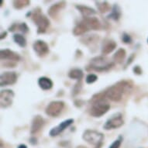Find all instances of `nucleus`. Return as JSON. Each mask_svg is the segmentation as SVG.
Here are the masks:
<instances>
[{
  "label": "nucleus",
  "instance_id": "obj_35",
  "mask_svg": "<svg viewBox=\"0 0 148 148\" xmlns=\"http://www.w3.org/2000/svg\"><path fill=\"white\" fill-rule=\"evenodd\" d=\"M17 28H18V24H16V23H15V24H13L12 26H11V27H10L9 30L11 32H13L15 31L16 29H17Z\"/></svg>",
  "mask_w": 148,
  "mask_h": 148
},
{
  "label": "nucleus",
  "instance_id": "obj_36",
  "mask_svg": "<svg viewBox=\"0 0 148 148\" xmlns=\"http://www.w3.org/2000/svg\"><path fill=\"white\" fill-rule=\"evenodd\" d=\"M29 143L33 144V145H36L37 143V140L35 137H32V138L29 139Z\"/></svg>",
  "mask_w": 148,
  "mask_h": 148
},
{
  "label": "nucleus",
  "instance_id": "obj_1",
  "mask_svg": "<svg viewBox=\"0 0 148 148\" xmlns=\"http://www.w3.org/2000/svg\"><path fill=\"white\" fill-rule=\"evenodd\" d=\"M106 97L105 92L96 94L90 102H92V106L89 109V114L93 117H101L105 115L110 109V105L106 100Z\"/></svg>",
  "mask_w": 148,
  "mask_h": 148
},
{
  "label": "nucleus",
  "instance_id": "obj_32",
  "mask_svg": "<svg viewBox=\"0 0 148 148\" xmlns=\"http://www.w3.org/2000/svg\"><path fill=\"white\" fill-rule=\"evenodd\" d=\"M136 57V55H135V53H132L131 55H130V57L129 58L128 60H127V62H126V66H128L129 64H130L133 62V61H134V58Z\"/></svg>",
  "mask_w": 148,
  "mask_h": 148
},
{
  "label": "nucleus",
  "instance_id": "obj_6",
  "mask_svg": "<svg viewBox=\"0 0 148 148\" xmlns=\"http://www.w3.org/2000/svg\"><path fill=\"white\" fill-rule=\"evenodd\" d=\"M124 124V120L123 118V115L119 112H117L112 117H110L104 124L103 128L106 130H113V129H117L121 127Z\"/></svg>",
  "mask_w": 148,
  "mask_h": 148
},
{
  "label": "nucleus",
  "instance_id": "obj_11",
  "mask_svg": "<svg viewBox=\"0 0 148 148\" xmlns=\"http://www.w3.org/2000/svg\"><path fill=\"white\" fill-rule=\"evenodd\" d=\"M73 123H74V119H66V120H64V121H63L62 123L59 124L58 126H57L56 127H53V128L51 129V131L49 133L50 136H52V137L57 136L58 135L61 134V133H62L66 128H68L70 125H71Z\"/></svg>",
  "mask_w": 148,
  "mask_h": 148
},
{
  "label": "nucleus",
  "instance_id": "obj_39",
  "mask_svg": "<svg viewBox=\"0 0 148 148\" xmlns=\"http://www.w3.org/2000/svg\"><path fill=\"white\" fill-rule=\"evenodd\" d=\"M77 148H86L85 147H84V146H79V147H78Z\"/></svg>",
  "mask_w": 148,
  "mask_h": 148
},
{
  "label": "nucleus",
  "instance_id": "obj_10",
  "mask_svg": "<svg viewBox=\"0 0 148 148\" xmlns=\"http://www.w3.org/2000/svg\"><path fill=\"white\" fill-rule=\"evenodd\" d=\"M34 51L39 57H44L49 53V47L44 40H36L33 45Z\"/></svg>",
  "mask_w": 148,
  "mask_h": 148
},
{
  "label": "nucleus",
  "instance_id": "obj_38",
  "mask_svg": "<svg viewBox=\"0 0 148 148\" xmlns=\"http://www.w3.org/2000/svg\"><path fill=\"white\" fill-rule=\"evenodd\" d=\"M18 148H27V145H25V144H20L19 147H18Z\"/></svg>",
  "mask_w": 148,
  "mask_h": 148
},
{
  "label": "nucleus",
  "instance_id": "obj_37",
  "mask_svg": "<svg viewBox=\"0 0 148 148\" xmlns=\"http://www.w3.org/2000/svg\"><path fill=\"white\" fill-rule=\"evenodd\" d=\"M6 36H7V32H3V34H1V36H0V39H1V40L4 39L5 37H6Z\"/></svg>",
  "mask_w": 148,
  "mask_h": 148
},
{
  "label": "nucleus",
  "instance_id": "obj_26",
  "mask_svg": "<svg viewBox=\"0 0 148 148\" xmlns=\"http://www.w3.org/2000/svg\"><path fill=\"white\" fill-rule=\"evenodd\" d=\"M13 40L16 44H17L21 47H25L27 46V40L25 38L24 36L21 35V34H14L13 36Z\"/></svg>",
  "mask_w": 148,
  "mask_h": 148
},
{
  "label": "nucleus",
  "instance_id": "obj_31",
  "mask_svg": "<svg viewBox=\"0 0 148 148\" xmlns=\"http://www.w3.org/2000/svg\"><path fill=\"white\" fill-rule=\"evenodd\" d=\"M17 29H19L20 31H22L23 34H26L29 31V28L27 27V25L26 24V23H23L21 24L18 25V28Z\"/></svg>",
  "mask_w": 148,
  "mask_h": 148
},
{
  "label": "nucleus",
  "instance_id": "obj_33",
  "mask_svg": "<svg viewBox=\"0 0 148 148\" xmlns=\"http://www.w3.org/2000/svg\"><path fill=\"white\" fill-rule=\"evenodd\" d=\"M134 72L136 75H141L142 74V70L140 66H135L134 68Z\"/></svg>",
  "mask_w": 148,
  "mask_h": 148
},
{
  "label": "nucleus",
  "instance_id": "obj_20",
  "mask_svg": "<svg viewBox=\"0 0 148 148\" xmlns=\"http://www.w3.org/2000/svg\"><path fill=\"white\" fill-rule=\"evenodd\" d=\"M38 85L43 90H49L53 87V82L47 77H41L38 80Z\"/></svg>",
  "mask_w": 148,
  "mask_h": 148
},
{
  "label": "nucleus",
  "instance_id": "obj_17",
  "mask_svg": "<svg viewBox=\"0 0 148 148\" xmlns=\"http://www.w3.org/2000/svg\"><path fill=\"white\" fill-rule=\"evenodd\" d=\"M99 36L96 34H92V35H87V36H83L82 38H81L80 41L82 44L89 46V45H93L95 44L99 41Z\"/></svg>",
  "mask_w": 148,
  "mask_h": 148
},
{
  "label": "nucleus",
  "instance_id": "obj_25",
  "mask_svg": "<svg viewBox=\"0 0 148 148\" xmlns=\"http://www.w3.org/2000/svg\"><path fill=\"white\" fill-rule=\"evenodd\" d=\"M13 7L16 10H22L23 8L27 7L30 4V1L29 0H15L13 1Z\"/></svg>",
  "mask_w": 148,
  "mask_h": 148
},
{
  "label": "nucleus",
  "instance_id": "obj_8",
  "mask_svg": "<svg viewBox=\"0 0 148 148\" xmlns=\"http://www.w3.org/2000/svg\"><path fill=\"white\" fill-rule=\"evenodd\" d=\"M14 92L12 90H2L0 92V106L3 109L10 107L12 104Z\"/></svg>",
  "mask_w": 148,
  "mask_h": 148
},
{
  "label": "nucleus",
  "instance_id": "obj_23",
  "mask_svg": "<svg viewBox=\"0 0 148 148\" xmlns=\"http://www.w3.org/2000/svg\"><path fill=\"white\" fill-rule=\"evenodd\" d=\"M68 76L69 78H71V79H76L78 81H81L82 79L83 76H84V74H83V71L81 69H78V68H74V69H71V70L69 71L68 73Z\"/></svg>",
  "mask_w": 148,
  "mask_h": 148
},
{
  "label": "nucleus",
  "instance_id": "obj_5",
  "mask_svg": "<svg viewBox=\"0 0 148 148\" xmlns=\"http://www.w3.org/2000/svg\"><path fill=\"white\" fill-rule=\"evenodd\" d=\"M82 138L88 143L95 146V148H101L102 146V141L104 139V135L96 130H87L84 132Z\"/></svg>",
  "mask_w": 148,
  "mask_h": 148
},
{
  "label": "nucleus",
  "instance_id": "obj_14",
  "mask_svg": "<svg viewBox=\"0 0 148 148\" xmlns=\"http://www.w3.org/2000/svg\"><path fill=\"white\" fill-rule=\"evenodd\" d=\"M83 22L85 23L89 29L98 30L101 28V23L97 17L91 16L88 17V18H84Z\"/></svg>",
  "mask_w": 148,
  "mask_h": 148
},
{
  "label": "nucleus",
  "instance_id": "obj_12",
  "mask_svg": "<svg viewBox=\"0 0 148 148\" xmlns=\"http://www.w3.org/2000/svg\"><path fill=\"white\" fill-rule=\"evenodd\" d=\"M0 58L1 60H9V61H19L20 60V57L14 51L5 49L0 51Z\"/></svg>",
  "mask_w": 148,
  "mask_h": 148
},
{
  "label": "nucleus",
  "instance_id": "obj_34",
  "mask_svg": "<svg viewBox=\"0 0 148 148\" xmlns=\"http://www.w3.org/2000/svg\"><path fill=\"white\" fill-rule=\"evenodd\" d=\"M4 66L6 68H14L16 66V64H14L12 61H8L7 63L4 64Z\"/></svg>",
  "mask_w": 148,
  "mask_h": 148
},
{
  "label": "nucleus",
  "instance_id": "obj_22",
  "mask_svg": "<svg viewBox=\"0 0 148 148\" xmlns=\"http://www.w3.org/2000/svg\"><path fill=\"white\" fill-rule=\"evenodd\" d=\"M126 51L123 48H119L112 57L113 61L118 64L123 63V61H124V59L126 58Z\"/></svg>",
  "mask_w": 148,
  "mask_h": 148
},
{
  "label": "nucleus",
  "instance_id": "obj_15",
  "mask_svg": "<svg viewBox=\"0 0 148 148\" xmlns=\"http://www.w3.org/2000/svg\"><path fill=\"white\" fill-rule=\"evenodd\" d=\"M65 5L66 3L65 2H64V1L53 4V5H52L51 7L49 8L48 15L51 17H52L53 19L57 18L58 16L59 12H60L62 9H64V8L65 7Z\"/></svg>",
  "mask_w": 148,
  "mask_h": 148
},
{
  "label": "nucleus",
  "instance_id": "obj_13",
  "mask_svg": "<svg viewBox=\"0 0 148 148\" xmlns=\"http://www.w3.org/2000/svg\"><path fill=\"white\" fill-rule=\"evenodd\" d=\"M45 124V120L42 116H36L34 117L33 121H32L31 128H30V134H35L40 130L42 127L44 126Z\"/></svg>",
  "mask_w": 148,
  "mask_h": 148
},
{
  "label": "nucleus",
  "instance_id": "obj_40",
  "mask_svg": "<svg viewBox=\"0 0 148 148\" xmlns=\"http://www.w3.org/2000/svg\"><path fill=\"white\" fill-rule=\"evenodd\" d=\"M147 42H148V40H147Z\"/></svg>",
  "mask_w": 148,
  "mask_h": 148
},
{
  "label": "nucleus",
  "instance_id": "obj_16",
  "mask_svg": "<svg viewBox=\"0 0 148 148\" xmlns=\"http://www.w3.org/2000/svg\"><path fill=\"white\" fill-rule=\"evenodd\" d=\"M75 8L80 12V13L83 16L84 18L92 16L93 15L96 14V11L94 9L83 5H76Z\"/></svg>",
  "mask_w": 148,
  "mask_h": 148
},
{
  "label": "nucleus",
  "instance_id": "obj_18",
  "mask_svg": "<svg viewBox=\"0 0 148 148\" xmlns=\"http://www.w3.org/2000/svg\"><path fill=\"white\" fill-rule=\"evenodd\" d=\"M116 43L113 40H109L103 45L102 48V55H107L109 53H112L115 49L116 48Z\"/></svg>",
  "mask_w": 148,
  "mask_h": 148
},
{
  "label": "nucleus",
  "instance_id": "obj_4",
  "mask_svg": "<svg viewBox=\"0 0 148 148\" xmlns=\"http://www.w3.org/2000/svg\"><path fill=\"white\" fill-rule=\"evenodd\" d=\"M32 20L37 26V33L44 34L50 26V20L41 12L40 8H36L32 14Z\"/></svg>",
  "mask_w": 148,
  "mask_h": 148
},
{
  "label": "nucleus",
  "instance_id": "obj_30",
  "mask_svg": "<svg viewBox=\"0 0 148 148\" xmlns=\"http://www.w3.org/2000/svg\"><path fill=\"white\" fill-rule=\"evenodd\" d=\"M122 143V137L121 136H119V139H117L116 140L113 142V143L111 144V145L109 146V148H119L120 147V146H121Z\"/></svg>",
  "mask_w": 148,
  "mask_h": 148
},
{
  "label": "nucleus",
  "instance_id": "obj_19",
  "mask_svg": "<svg viewBox=\"0 0 148 148\" xmlns=\"http://www.w3.org/2000/svg\"><path fill=\"white\" fill-rule=\"evenodd\" d=\"M88 30H89L88 27L82 21V22L78 23V24H77L75 27V28L73 29V34H74V35H75V36H81V35L85 34Z\"/></svg>",
  "mask_w": 148,
  "mask_h": 148
},
{
  "label": "nucleus",
  "instance_id": "obj_3",
  "mask_svg": "<svg viewBox=\"0 0 148 148\" xmlns=\"http://www.w3.org/2000/svg\"><path fill=\"white\" fill-rule=\"evenodd\" d=\"M115 63L106 57H95L90 61L89 68L96 71H106L114 67Z\"/></svg>",
  "mask_w": 148,
  "mask_h": 148
},
{
  "label": "nucleus",
  "instance_id": "obj_7",
  "mask_svg": "<svg viewBox=\"0 0 148 148\" xmlns=\"http://www.w3.org/2000/svg\"><path fill=\"white\" fill-rule=\"evenodd\" d=\"M64 107V102L63 101H53L47 106L45 112L49 116L57 117L61 114Z\"/></svg>",
  "mask_w": 148,
  "mask_h": 148
},
{
  "label": "nucleus",
  "instance_id": "obj_9",
  "mask_svg": "<svg viewBox=\"0 0 148 148\" xmlns=\"http://www.w3.org/2000/svg\"><path fill=\"white\" fill-rule=\"evenodd\" d=\"M17 75L14 71H6L3 73L0 77V85L1 86L13 85L16 82Z\"/></svg>",
  "mask_w": 148,
  "mask_h": 148
},
{
  "label": "nucleus",
  "instance_id": "obj_28",
  "mask_svg": "<svg viewBox=\"0 0 148 148\" xmlns=\"http://www.w3.org/2000/svg\"><path fill=\"white\" fill-rule=\"evenodd\" d=\"M98 79V76L95 74H89V75H88L87 77H86V83L88 84H92V83H94L95 82H96Z\"/></svg>",
  "mask_w": 148,
  "mask_h": 148
},
{
  "label": "nucleus",
  "instance_id": "obj_27",
  "mask_svg": "<svg viewBox=\"0 0 148 148\" xmlns=\"http://www.w3.org/2000/svg\"><path fill=\"white\" fill-rule=\"evenodd\" d=\"M82 80L78 81V82L76 83L75 85L74 86L72 89V95H76L77 94H78L80 92L81 89H82Z\"/></svg>",
  "mask_w": 148,
  "mask_h": 148
},
{
  "label": "nucleus",
  "instance_id": "obj_2",
  "mask_svg": "<svg viewBox=\"0 0 148 148\" xmlns=\"http://www.w3.org/2000/svg\"><path fill=\"white\" fill-rule=\"evenodd\" d=\"M131 87L126 81H120L115 85L110 86L105 91V95L107 99L112 102H119L123 99V95L129 88Z\"/></svg>",
  "mask_w": 148,
  "mask_h": 148
},
{
  "label": "nucleus",
  "instance_id": "obj_21",
  "mask_svg": "<svg viewBox=\"0 0 148 148\" xmlns=\"http://www.w3.org/2000/svg\"><path fill=\"white\" fill-rule=\"evenodd\" d=\"M112 11L110 14L108 16V18L109 19H112V20H115V21H117V20H119V18L121 16V9L119 6L118 4H115L112 7Z\"/></svg>",
  "mask_w": 148,
  "mask_h": 148
},
{
  "label": "nucleus",
  "instance_id": "obj_29",
  "mask_svg": "<svg viewBox=\"0 0 148 148\" xmlns=\"http://www.w3.org/2000/svg\"><path fill=\"white\" fill-rule=\"evenodd\" d=\"M122 41L123 42L124 44H130L132 43V41H133V40H132L131 36H130L128 34L123 33V35H122Z\"/></svg>",
  "mask_w": 148,
  "mask_h": 148
},
{
  "label": "nucleus",
  "instance_id": "obj_24",
  "mask_svg": "<svg viewBox=\"0 0 148 148\" xmlns=\"http://www.w3.org/2000/svg\"><path fill=\"white\" fill-rule=\"evenodd\" d=\"M95 4L99 11L102 13L109 12L111 10V6L106 1H95Z\"/></svg>",
  "mask_w": 148,
  "mask_h": 148
}]
</instances>
